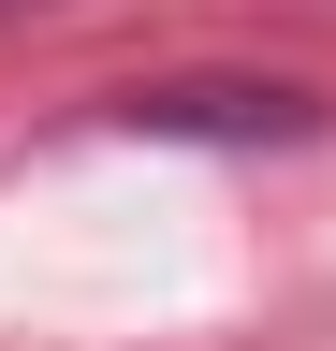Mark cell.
<instances>
[{"mask_svg": "<svg viewBox=\"0 0 336 351\" xmlns=\"http://www.w3.org/2000/svg\"><path fill=\"white\" fill-rule=\"evenodd\" d=\"M103 132H146V147H307L322 88H278V73H161V88H103Z\"/></svg>", "mask_w": 336, "mask_h": 351, "instance_id": "1", "label": "cell"}]
</instances>
